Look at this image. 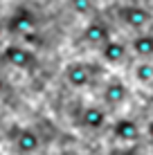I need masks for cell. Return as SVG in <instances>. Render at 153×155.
<instances>
[{"label": "cell", "instance_id": "1", "mask_svg": "<svg viewBox=\"0 0 153 155\" xmlns=\"http://www.w3.org/2000/svg\"><path fill=\"white\" fill-rule=\"evenodd\" d=\"M2 58L9 65L18 68V70H27V68L34 65V54H32V50L29 47H23V45H7L2 50Z\"/></svg>", "mask_w": 153, "mask_h": 155}, {"label": "cell", "instance_id": "2", "mask_svg": "<svg viewBox=\"0 0 153 155\" xmlns=\"http://www.w3.org/2000/svg\"><path fill=\"white\" fill-rule=\"evenodd\" d=\"M119 18L128 25L131 29H144L146 25L151 23V12L140 5H128V7H122L119 9Z\"/></svg>", "mask_w": 153, "mask_h": 155}, {"label": "cell", "instance_id": "3", "mask_svg": "<svg viewBox=\"0 0 153 155\" xmlns=\"http://www.w3.org/2000/svg\"><path fill=\"white\" fill-rule=\"evenodd\" d=\"M34 25H36L34 14H32L27 7H18L12 16H9L7 27H9V31H16V34H27V31L34 29Z\"/></svg>", "mask_w": 153, "mask_h": 155}, {"label": "cell", "instance_id": "4", "mask_svg": "<svg viewBox=\"0 0 153 155\" xmlns=\"http://www.w3.org/2000/svg\"><path fill=\"white\" fill-rule=\"evenodd\" d=\"M81 36H83V41H86L88 45H104L106 41H110V29L101 20H92V23L86 25V29H83Z\"/></svg>", "mask_w": 153, "mask_h": 155}, {"label": "cell", "instance_id": "5", "mask_svg": "<svg viewBox=\"0 0 153 155\" xmlns=\"http://www.w3.org/2000/svg\"><path fill=\"white\" fill-rule=\"evenodd\" d=\"M65 81L72 85V88H86L88 81H90V70L83 63H70L65 68Z\"/></svg>", "mask_w": 153, "mask_h": 155}, {"label": "cell", "instance_id": "6", "mask_svg": "<svg viewBox=\"0 0 153 155\" xmlns=\"http://www.w3.org/2000/svg\"><path fill=\"white\" fill-rule=\"evenodd\" d=\"M16 148L23 155H32V153H36L41 148V137L36 135L34 130H29V128H23V130H18V135H16Z\"/></svg>", "mask_w": 153, "mask_h": 155}, {"label": "cell", "instance_id": "7", "mask_svg": "<svg viewBox=\"0 0 153 155\" xmlns=\"http://www.w3.org/2000/svg\"><path fill=\"white\" fill-rule=\"evenodd\" d=\"M126 99H128V88L124 85V81L113 79L110 83H106V88H104V101H106V104L119 106V104H124Z\"/></svg>", "mask_w": 153, "mask_h": 155}, {"label": "cell", "instance_id": "8", "mask_svg": "<svg viewBox=\"0 0 153 155\" xmlns=\"http://www.w3.org/2000/svg\"><path fill=\"white\" fill-rule=\"evenodd\" d=\"M79 121L88 130H99V128H104V124H106V113L101 108H97V106H88V108H83Z\"/></svg>", "mask_w": 153, "mask_h": 155}, {"label": "cell", "instance_id": "9", "mask_svg": "<svg viewBox=\"0 0 153 155\" xmlns=\"http://www.w3.org/2000/svg\"><path fill=\"white\" fill-rule=\"evenodd\" d=\"M113 135L122 142H133L140 135V126L133 119H117L113 124Z\"/></svg>", "mask_w": 153, "mask_h": 155}, {"label": "cell", "instance_id": "10", "mask_svg": "<svg viewBox=\"0 0 153 155\" xmlns=\"http://www.w3.org/2000/svg\"><path fill=\"white\" fill-rule=\"evenodd\" d=\"M126 56V45L119 41H106L101 45V58L106 63H113V65H117V63H122Z\"/></svg>", "mask_w": 153, "mask_h": 155}, {"label": "cell", "instance_id": "11", "mask_svg": "<svg viewBox=\"0 0 153 155\" xmlns=\"http://www.w3.org/2000/svg\"><path fill=\"white\" fill-rule=\"evenodd\" d=\"M131 47H133V52H135L138 56L149 58V56H153V36H151V34H140V36H135L133 43H131Z\"/></svg>", "mask_w": 153, "mask_h": 155}, {"label": "cell", "instance_id": "12", "mask_svg": "<svg viewBox=\"0 0 153 155\" xmlns=\"http://www.w3.org/2000/svg\"><path fill=\"white\" fill-rule=\"evenodd\" d=\"M135 79L140 83H151L153 81V63H140L135 68Z\"/></svg>", "mask_w": 153, "mask_h": 155}, {"label": "cell", "instance_id": "13", "mask_svg": "<svg viewBox=\"0 0 153 155\" xmlns=\"http://www.w3.org/2000/svg\"><path fill=\"white\" fill-rule=\"evenodd\" d=\"M70 7L79 16H88L95 9V5H92V0H70Z\"/></svg>", "mask_w": 153, "mask_h": 155}, {"label": "cell", "instance_id": "14", "mask_svg": "<svg viewBox=\"0 0 153 155\" xmlns=\"http://www.w3.org/2000/svg\"><path fill=\"white\" fill-rule=\"evenodd\" d=\"M146 133H149V140L153 142V119L149 121V124H146Z\"/></svg>", "mask_w": 153, "mask_h": 155}, {"label": "cell", "instance_id": "15", "mask_svg": "<svg viewBox=\"0 0 153 155\" xmlns=\"http://www.w3.org/2000/svg\"><path fill=\"white\" fill-rule=\"evenodd\" d=\"M5 90V79H2V74H0V92Z\"/></svg>", "mask_w": 153, "mask_h": 155}, {"label": "cell", "instance_id": "16", "mask_svg": "<svg viewBox=\"0 0 153 155\" xmlns=\"http://www.w3.org/2000/svg\"><path fill=\"white\" fill-rule=\"evenodd\" d=\"M61 155H77V153H72V151H63Z\"/></svg>", "mask_w": 153, "mask_h": 155}, {"label": "cell", "instance_id": "17", "mask_svg": "<svg viewBox=\"0 0 153 155\" xmlns=\"http://www.w3.org/2000/svg\"><path fill=\"white\" fill-rule=\"evenodd\" d=\"M2 34H5V27H2V23H0V38H2Z\"/></svg>", "mask_w": 153, "mask_h": 155}]
</instances>
